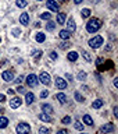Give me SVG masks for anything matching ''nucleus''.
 I'll use <instances>...</instances> for the list:
<instances>
[{"label": "nucleus", "mask_w": 118, "mask_h": 134, "mask_svg": "<svg viewBox=\"0 0 118 134\" xmlns=\"http://www.w3.org/2000/svg\"><path fill=\"white\" fill-rule=\"evenodd\" d=\"M100 28H102V21L99 18H90L86 23V31L89 34H96Z\"/></svg>", "instance_id": "f257e3e1"}, {"label": "nucleus", "mask_w": 118, "mask_h": 134, "mask_svg": "<svg viewBox=\"0 0 118 134\" xmlns=\"http://www.w3.org/2000/svg\"><path fill=\"white\" fill-rule=\"evenodd\" d=\"M103 36L102 35H96L95 38H92V39H89V42H88V43H89V46L92 49H97V48H100V46L103 45Z\"/></svg>", "instance_id": "f03ea898"}, {"label": "nucleus", "mask_w": 118, "mask_h": 134, "mask_svg": "<svg viewBox=\"0 0 118 134\" xmlns=\"http://www.w3.org/2000/svg\"><path fill=\"white\" fill-rule=\"evenodd\" d=\"M15 130H17V134H31V126L28 123H24V121L17 124Z\"/></svg>", "instance_id": "7ed1b4c3"}, {"label": "nucleus", "mask_w": 118, "mask_h": 134, "mask_svg": "<svg viewBox=\"0 0 118 134\" xmlns=\"http://www.w3.org/2000/svg\"><path fill=\"white\" fill-rule=\"evenodd\" d=\"M38 82H39V78H38V75L35 74H29L28 77H27V84H28V87H36L38 85Z\"/></svg>", "instance_id": "20e7f679"}, {"label": "nucleus", "mask_w": 118, "mask_h": 134, "mask_svg": "<svg viewBox=\"0 0 118 134\" xmlns=\"http://www.w3.org/2000/svg\"><path fill=\"white\" fill-rule=\"evenodd\" d=\"M46 7L50 10V13L60 10V6H58V3L56 2V0H47V2H46Z\"/></svg>", "instance_id": "39448f33"}, {"label": "nucleus", "mask_w": 118, "mask_h": 134, "mask_svg": "<svg viewBox=\"0 0 118 134\" xmlns=\"http://www.w3.org/2000/svg\"><path fill=\"white\" fill-rule=\"evenodd\" d=\"M114 130H115L114 124H113V123H107V124H104V126L100 127V133H102V134H108V133H113Z\"/></svg>", "instance_id": "423d86ee"}, {"label": "nucleus", "mask_w": 118, "mask_h": 134, "mask_svg": "<svg viewBox=\"0 0 118 134\" xmlns=\"http://www.w3.org/2000/svg\"><path fill=\"white\" fill-rule=\"evenodd\" d=\"M2 78H3L6 82H11L13 80H14V71H13V70L3 71V74H2Z\"/></svg>", "instance_id": "0eeeda50"}, {"label": "nucleus", "mask_w": 118, "mask_h": 134, "mask_svg": "<svg viewBox=\"0 0 118 134\" xmlns=\"http://www.w3.org/2000/svg\"><path fill=\"white\" fill-rule=\"evenodd\" d=\"M40 80L42 84H45V85H50V82H52V80H50V75L49 73H46V71H43V73H40V75L38 77Z\"/></svg>", "instance_id": "6e6552de"}, {"label": "nucleus", "mask_w": 118, "mask_h": 134, "mask_svg": "<svg viewBox=\"0 0 118 134\" xmlns=\"http://www.w3.org/2000/svg\"><path fill=\"white\" fill-rule=\"evenodd\" d=\"M21 105H22V99H21L20 96H14V98H11V100H10V108L17 109V108H20Z\"/></svg>", "instance_id": "1a4fd4ad"}, {"label": "nucleus", "mask_w": 118, "mask_h": 134, "mask_svg": "<svg viewBox=\"0 0 118 134\" xmlns=\"http://www.w3.org/2000/svg\"><path fill=\"white\" fill-rule=\"evenodd\" d=\"M56 87H57V90H65L67 88V81L61 77H57L56 78Z\"/></svg>", "instance_id": "9d476101"}, {"label": "nucleus", "mask_w": 118, "mask_h": 134, "mask_svg": "<svg viewBox=\"0 0 118 134\" xmlns=\"http://www.w3.org/2000/svg\"><path fill=\"white\" fill-rule=\"evenodd\" d=\"M67 27H68L70 32H74L75 29H77V24H75L74 17H70V18H68V21H67Z\"/></svg>", "instance_id": "9b49d317"}, {"label": "nucleus", "mask_w": 118, "mask_h": 134, "mask_svg": "<svg viewBox=\"0 0 118 134\" xmlns=\"http://www.w3.org/2000/svg\"><path fill=\"white\" fill-rule=\"evenodd\" d=\"M20 23L22 25H28L29 24V14L28 13H22V14L20 15Z\"/></svg>", "instance_id": "f8f14e48"}, {"label": "nucleus", "mask_w": 118, "mask_h": 134, "mask_svg": "<svg viewBox=\"0 0 118 134\" xmlns=\"http://www.w3.org/2000/svg\"><path fill=\"white\" fill-rule=\"evenodd\" d=\"M39 119L42 121H45V123H50L53 119H52V115H47V113H45V112H42L40 115H39Z\"/></svg>", "instance_id": "ddd939ff"}, {"label": "nucleus", "mask_w": 118, "mask_h": 134, "mask_svg": "<svg viewBox=\"0 0 118 134\" xmlns=\"http://www.w3.org/2000/svg\"><path fill=\"white\" fill-rule=\"evenodd\" d=\"M58 36L61 38V39H70L71 38V32L68 29H61L60 32H58Z\"/></svg>", "instance_id": "4468645a"}, {"label": "nucleus", "mask_w": 118, "mask_h": 134, "mask_svg": "<svg viewBox=\"0 0 118 134\" xmlns=\"http://www.w3.org/2000/svg\"><path fill=\"white\" fill-rule=\"evenodd\" d=\"M65 20H67V15H65V13H58L57 14V18H56V21H57V24H65Z\"/></svg>", "instance_id": "2eb2a0df"}, {"label": "nucleus", "mask_w": 118, "mask_h": 134, "mask_svg": "<svg viewBox=\"0 0 118 134\" xmlns=\"http://www.w3.org/2000/svg\"><path fill=\"white\" fill-rule=\"evenodd\" d=\"M42 110H43L45 113H47V115H52L53 113V106L49 103H43L42 105Z\"/></svg>", "instance_id": "dca6fc26"}, {"label": "nucleus", "mask_w": 118, "mask_h": 134, "mask_svg": "<svg viewBox=\"0 0 118 134\" xmlns=\"http://www.w3.org/2000/svg\"><path fill=\"white\" fill-rule=\"evenodd\" d=\"M33 100H35V95H33L32 92H27V94H25V102L28 105H31Z\"/></svg>", "instance_id": "f3484780"}, {"label": "nucleus", "mask_w": 118, "mask_h": 134, "mask_svg": "<svg viewBox=\"0 0 118 134\" xmlns=\"http://www.w3.org/2000/svg\"><path fill=\"white\" fill-rule=\"evenodd\" d=\"M67 59H68L70 62H77L78 60V52H70L68 54H67Z\"/></svg>", "instance_id": "a211bd4d"}, {"label": "nucleus", "mask_w": 118, "mask_h": 134, "mask_svg": "<svg viewBox=\"0 0 118 134\" xmlns=\"http://www.w3.org/2000/svg\"><path fill=\"white\" fill-rule=\"evenodd\" d=\"M8 123H10V121H8L7 117H4V116L0 117V129H6L8 126Z\"/></svg>", "instance_id": "6ab92c4d"}, {"label": "nucleus", "mask_w": 118, "mask_h": 134, "mask_svg": "<svg viewBox=\"0 0 118 134\" xmlns=\"http://www.w3.org/2000/svg\"><path fill=\"white\" fill-rule=\"evenodd\" d=\"M90 14H92L90 8H82V10H81V15H82V18H89Z\"/></svg>", "instance_id": "aec40b11"}, {"label": "nucleus", "mask_w": 118, "mask_h": 134, "mask_svg": "<svg viewBox=\"0 0 118 134\" xmlns=\"http://www.w3.org/2000/svg\"><path fill=\"white\" fill-rule=\"evenodd\" d=\"M83 123L86 126H93V119L89 115H83Z\"/></svg>", "instance_id": "412c9836"}, {"label": "nucleus", "mask_w": 118, "mask_h": 134, "mask_svg": "<svg viewBox=\"0 0 118 134\" xmlns=\"http://www.w3.org/2000/svg\"><path fill=\"white\" fill-rule=\"evenodd\" d=\"M56 98L60 103H65V100H67V96H65V94H63V92H58L56 95Z\"/></svg>", "instance_id": "4be33fe9"}, {"label": "nucleus", "mask_w": 118, "mask_h": 134, "mask_svg": "<svg viewBox=\"0 0 118 134\" xmlns=\"http://www.w3.org/2000/svg\"><path fill=\"white\" fill-rule=\"evenodd\" d=\"M103 105H104V102H103L102 99H96L95 102L92 103V108H95V109H99V108H102Z\"/></svg>", "instance_id": "5701e85b"}, {"label": "nucleus", "mask_w": 118, "mask_h": 134, "mask_svg": "<svg viewBox=\"0 0 118 134\" xmlns=\"http://www.w3.org/2000/svg\"><path fill=\"white\" fill-rule=\"evenodd\" d=\"M15 4H17V7L24 8V7H27V6H28V2H27V0H17Z\"/></svg>", "instance_id": "b1692460"}, {"label": "nucleus", "mask_w": 118, "mask_h": 134, "mask_svg": "<svg viewBox=\"0 0 118 134\" xmlns=\"http://www.w3.org/2000/svg\"><path fill=\"white\" fill-rule=\"evenodd\" d=\"M86 77H88V74L85 73V71H79L78 75H77V80H79V81H85Z\"/></svg>", "instance_id": "393cba45"}, {"label": "nucleus", "mask_w": 118, "mask_h": 134, "mask_svg": "<svg viewBox=\"0 0 118 134\" xmlns=\"http://www.w3.org/2000/svg\"><path fill=\"white\" fill-rule=\"evenodd\" d=\"M45 39H46V35H45V34H42V32L36 34V42L42 43V42H45Z\"/></svg>", "instance_id": "a878e982"}, {"label": "nucleus", "mask_w": 118, "mask_h": 134, "mask_svg": "<svg viewBox=\"0 0 118 134\" xmlns=\"http://www.w3.org/2000/svg\"><path fill=\"white\" fill-rule=\"evenodd\" d=\"M74 96H75V99H77L78 100V102L79 103H82V102H85V98H83V96L81 95V94H79V92L77 91V92H75V94H74Z\"/></svg>", "instance_id": "bb28decb"}, {"label": "nucleus", "mask_w": 118, "mask_h": 134, "mask_svg": "<svg viewBox=\"0 0 118 134\" xmlns=\"http://www.w3.org/2000/svg\"><path fill=\"white\" fill-rule=\"evenodd\" d=\"M70 46H71V43L68 41H65V42H61V43H60V49L65 50V49H70Z\"/></svg>", "instance_id": "cd10ccee"}, {"label": "nucleus", "mask_w": 118, "mask_h": 134, "mask_svg": "<svg viewBox=\"0 0 118 134\" xmlns=\"http://www.w3.org/2000/svg\"><path fill=\"white\" fill-rule=\"evenodd\" d=\"M82 56H83V59L88 62V63H90L92 62V57H90V54L86 52V50H82Z\"/></svg>", "instance_id": "c85d7f7f"}, {"label": "nucleus", "mask_w": 118, "mask_h": 134, "mask_svg": "<svg viewBox=\"0 0 118 134\" xmlns=\"http://www.w3.org/2000/svg\"><path fill=\"white\" fill-rule=\"evenodd\" d=\"M74 127L77 129L78 131H82V130H83V127H85V126H83V124L81 123V121H75V123H74Z\"/></svg>", "instance_id": "c756f323"}, {"label": "nucleus", "mask_w": 118, "mask_h": 134, "mask_svg": "<svg viewBox=\"0 0 118 134\" xmlns=\"http://www.w3.org/2000/svg\"><path fill=\"white\" fill-rule=\"evenodd\" d=\"M52 131H50V129H47V127H39V134H50Z\"/></svg>", "instance_id": "7c9ffc66"}, {"label": "nucleus", "mask_w": 118, "mask_h": 134, "mask_svg": "<svg viewBox=\"0 0 118 134\" xmlns=\"http://www.w3.org/2000/svg\"><path fill=\"white\" fill-rule=\"evenodd\" d=\"M46 29H47V31H54V29H56V23H52V21H50V23L46 25Z\"/></svg>", "instance_id": "2f4dec72"}, {"label": "nucleus", "mask_w": 118, "mask_h": 134, "mask_svg": "<svg viewBox=\"0 0 118 134\" xmlns=\"http://www.w3.org/2000/svg\"><path fill=\"white\" fill-rule=\"evenodd\" d=\"M52 18V13H43V14H40V20H50Z\"/></svg>", "instance_id": "473e14b6"}, {"label": "nucleus", "mask_w": 118, "mask_h": 134, "mask_svg": "<svg viewBox=\"0 0 118 134\" xmlns=\"http://www.w3.org/2000/svg\"><path fill=\"white\" fill-rule=\"evenodd\" d=\"M42 54H43L42 50H33V52H32V56L35 59H39V56H42Z\"/></svg>", "instance_id": "72a5a7b5"}, {"label": "nucleus", "mask_w": 118, "mask_h": 134, "mask_svg": "<svg viewBox=\"0 0 118 134\" xmlns=\"http://www.w3.org/2000/svg\"><path fill=\"white\" fill-rule=\"evenodd\" d=\"M20 35H21V29H18V28L13 29V36H14V38H18Z\"/></svg>", "instance_id": "f704fd0d"}, {"label": "nucleus", "mask_w": 118, "mask_h": 134, "mask_svg": "<svg viewBox=\"0 0 118 134\" xmlns=\"http://www.w3.org/2000/svg\"><path fill=\"white\" fill-rule=\"evenodd\" d=\"M63 124H70L71 123V117L70 116H65V117H63Z\"/></svg>", "instance_id": "c9c22d12"}, {"label": "nucleus", "mask_w": 118, "mask_h": 134, "mask_svg": "<svg viewBox=\"0 0 118 134\" xmlns=\"http://www.w3.org/2000/svg\"><path fill=\"white\" fill-rule=\"evenodd\" d=\"M50 59H52V60H57V53L56 52H50Z\"/></svg>", "instance_id": "e433bc0d"}, {"label": "nucleus", "mask_w": 118, "mask_h": 134, "mask_svg": "<svg viewBox=\"0 0 118 134\" xmlns=\"http://www.w3.org/2000/svg\"><path fill=\"white\" fill-rule=\"evenodd\" d=\"M47 95H49V91H47V90H45V91L40 92V98H46Z\"/></svg>", "instance_id": "4c0bfd02"}, {"label": "nucleus", "mask_w": 118, "mask_h": 134, "mask_svg": "<svg viewBox=\"0 0 118 134\" xmlns=\"http://www.w3.org/2000/svg\"><path fill=\"white\" fill-rule=\"evenodd\" d=\"M17 91H18V92H20V94H24V92H25V88L20 85L18 88H17Z\"/></svg>", "instance_id": "58836bf2"}, {"label": "nucleus", "mask_w": 118, "mask_h": 134, "mask_svg": "<svg viewBox=\"0 0 118 134\" xmlns=\"http://www.w3.org/2000/svg\"><path fill=\"white\" fill-rule=\"evenodd\" d=\"M22 80H24V75H20V77H18V78L15 80V82H17V84H20L21 81H22Z\"/></svg>", "instance_id": "ea45409f"}, {"label": "nucleus", "mask_w": 118, "mask_h": 134, "mask_svg": "<svg viewBox=\"0 0 118 134\" xmlns=\"http://www.w3.org/2000/svg\"><path fill=\"white\" fill-rule=\"evenodd\" d=\"M57 134H68V131H67V130H58Z\"/></svg>", "instance_id": "a19ab883"}, {"label": "nucleus", "mask_w": 118, "mask_h": 134, "mask_svg": "<svg viewBox=\"0 0 118 134\" xmlns=\"http://www.w3.org/2000/svg\"><path fill=\"white\" fill-rule=\"evenodd\" d=\"M4 100H6V96L3 94H0V102H4Z\"/></svg>", "instance_id": "79ce46f5"}, {"label": "nucleus", "mask_w": 118, "mask_h": 134, "mask_svg": "<svg viewBox=\"0 0 118 134\" xmlns=\"http://www.w3.org/2000/svg\"><path fill=\"white\" fill-rule=\"evenodd\" d=\"M114 116H115V117H118V108H117V106L114 108Z\"/></svg>", "instance_id": "37998d69"}, {"label": "nucleus", "mask_w": 118, "mask_h": 134, "mask_svg": "<svg viewBox=\"0 0 118 134\" xmlns=\"http://www.w3.org/2000/svg\"><path fill=\"white\" fill-rule=\"evenodd\" d=\"M114 87L118 88V78H114Z\"/></svg>", "instance_id": "c03bdc74"}, {"label": "nucleus", "mask_w": 118, "mask_h": 134, "mask_svg": "<svg viewBox=\"0 0 118 134\" xmlns=\"http://www.w3.org/2000/svg\"><path fill=\"white\" fill-rule=\"evenodd\" d=\"M74 3H75V4H81L82 0H74Z\"/></svg>", "instance_id": "a18cd8bd"}, {"label": "nucleus", "mask_w": 118, "mask_h": 134, "mask_svg": "<svg viewBox=\"0 0 118 134\" xmlns=\"http://www.w3.org/2000/svg\"><path fill=\"white\" fill-rule=\"evenodd\" d=\"M67 78H68V80H70V81H72V80H74V78H72V77H71V75H70V74H67Z\"/></svg>", "instance_id": "49530a36"}, {"label": "nucleus", "mask_w": 118, "mask_h": 134, "mask_svg": "<svg viewBox=\"0 0 118 134\" xmlns=\"http://www.w3.org/2000/svg\"><path fill=\"white\" fill-rule=\"evenodd\" d=\"M89 2H92V3H99L100 0H89Z\"/></svg>", "instance_id": "de8ad7c7"}, {"label": "nucleus", "mask_w": 118, "mask_h": 134, "mask_svg": "<svg viewBox=\"0 0 118 134\" xmlns=\"http://www.w3.org/2000/svg\"><path fill=\"white\" fill-rule=\"evenodd\" d=\"M3 112H4V109H3V106H0V115H2Z\"/></svg>", "instance_id": "09e8293b"}, {"label": "nucleus", "mask_w": 118, "mask_h": 134, "mask_svg": "<svg viewBox=\"0 0 118 134\" xmlns=\"http://www.w3.org/2000/svg\"><path fill=\"white\" fill-rule=\"evenodd\" d=\"M36 2H42V0H36Z\"/></svg>", "instance_id": "8fccbe9b"}, {"label": "nucleus", "mask_w": 118, "mask_h": 134, "mask_svg": "<svg viewBox=\"0 0 118 134\" xmlns=\"http://www.w3.org/2000/svg\"><path fill=\"white\" fill-rule=\"evenodd\" d=\"M61 2H67V0H61Z\"/></svg>", "instance_id": "3c124183"}, {"label": "nucleus", "mask_w": 118, "mask_h": 134, "mask_svg": "<svg viewBox=\"0 0 118 134\" xmlns=\"http://www.w3.org/2000/svg\"><path fill=\"white\" fill-rule=\"evenodd\" d=\"M0 42H2V38H0Z\"/></svg>", "instance_id": "603ef678"}, {"label": "nucleus", "mask_w": 118, "mask_h": 134, "mask_svg": "<svg viewBox=\"0 0 118 134\" xmlns=\"http://www.w3.org/2000/svg\"><path fill=\"white\" fill-rule=\"evenodd\" d=\"M82 134H86V133H82Z\"/></svg>", "instance_id": "864d4df0"}]
</instances>
